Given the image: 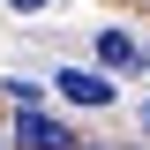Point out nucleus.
Returning <instances> with one entry per match:
<instances>
[{"instance_id":"1","label":"nucleus","mask_w":150,"mask_h":150,"mask_svg":"<svg viewBox=\"0 0 150 150\" xmlns=\"http://www.w3.org/2000/svg\"><path fill=\"white\" fill-rule=\"evenodd\" d=\"M15 143H23V150H75V128H68V120H53L45 105H23Z\"/></svg>"},{"instance_id":"2","label":"nucleus","mask_w":150,"mask_h":150,"mask_svg":"<svg viewBox=\"0 0 150 150\" xmlns=\"http://www.w3.org/2000/svg\"><path fill=\"white\" fill-rule=\"evenodd\" d=\"M53 83L68 105H112V75H98V68H53Z\"/></svg>"},{"instance_id":"3","label":"nucleus","mask_w":150,"mask_h":150,"mask_svg":"<svg viewBox=\"0 0 150 150\" xmlns=\"http://www.w3.org/2000/svg\"><path fill=\"white\" fill-rule=\"evenodd\" d=\"M98 60H105V68H135V60H143V45H135L128 30H98Z\"/></svg>"},{"instance_id":"4","label":"nucleus","mask_w":150,"mask_h":150,"mask_svg":"<svg viewBox=\"0 0 150 150\" xmlns=\"http://www.w3.org/2000/svg\"><path fill=\"white\" fill-rule=\"evenodd\" d=\"M8 8H15V15H38V8H53V0H8Z\"/></svg>"},{"instance_id":"5","label":"nucleus","mask_w":150,"mask_h":150,"mask_svg":"<svg viewBox=\"0 0 150 150\" xmlns=\"http://www.w3.org/2000/svg\"><path fill=\"white\" fill-rule=\"evenodd\" d=\"M135 68H150V45H143V60H135Z\"/></svg>"},{"instance_id":"6","label":"nucleus","mask_w":150,"mask_h":150,"mask_svg":"<svg viewBox=\"0 0 150 150\" xmlns=\"http://www.w3.org/2000/svg\"><path fill=\"white\" fill-rule=\"evenodd\" d=\"M143 128H150V105H143Z\"/></svg>"}]
</instances>
